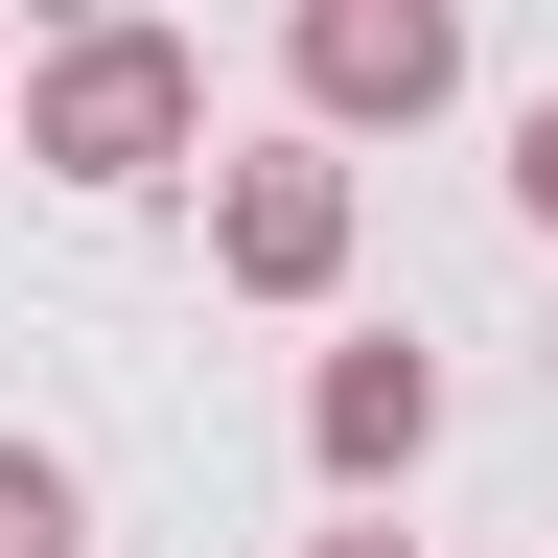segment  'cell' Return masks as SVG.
<instances>
[{
  "label": "cell",
  "mask_w": 558,
  "mask_h": 558,
  "mask_svg": "<svg viewBox=\"0 0 558 558\" xmlns=\"http://www.w3.org/2000/svg\"><path fill=\"white\" fill-rule=\"evenodd\" d=\"M186 140H209L186 24H70V47L24 70V163H47V186H163Z\"/></svg>",
  "instance_id": "1"
},
{
  "label": "cell",
  "mask_w": 558,
  "mask_h": 558,
  "mask_svg": "<svg viewBox=\"0 0 558 558\" xmlns=\"http://www.w3.org/2000/svg\"><path fill=\"white\" fill-rule=\"evenodd\" d=\"M279 47H303V117L326 140H418L465 94V0H279Z\"/></svg>",
  "instance_id": "2"
},
{
  "label": "cell",
  "mask_w": 558,
  "mask_h": 558,
  "mask_svg": "<svg viewBox=\"0 0 558 558\" xmlns=\"http://www.w3.org/2000/svg\"><path fill=\"white\" fill-rule=\"evenodd\" d=\"M209 279H233V303H326V279H349V163H326V140L209 163Z\"/></svg>",
  "instance_id": "3"
},
{
  "label": "cell",
  "mask_w": 558,
  "mask_h": 558,
  "mask_svg": "<svg viewBox=\"0 0 558 558\" xmlns=\"http://www.w3.org/2000/svg\"><path fill=\"white\" fill-rule=\"evenodd\" d=\"M418 442H442V373H418V349H326V396H303V465H326V488H396Z\"/></svg>",
  "instance_id": "4"
},
{
  "label": "cell",
  "mask_w": 558,
  "mask_h": 558,
  "mask_svg": "<svg viewBox=\"0 0 558 558\" xmlns=\"http://www.w3.org/2000/svg\"><path fill=\"white\" fill-rule=\"evenodd\" d=\"M0 558H94V512H70V465H47V442H0Z\"/></svg>",
  "instance_id": "5"
},
{
  "label": "cell",
  "mask_w": 558,
  "mask_h": 558,
  "mask_svg": "<svg viewBox=\"0 0 558 558\" xmlns=\"http://www.w3.org/2000/svg\"><path fill=\"white\" fill-rule=\"evenodd\" d=\"M512 209H535V233H558V94L512 117Z\"/></svg>",
  "instance_id": "6"
},
{
  "label": "cell",
  "mask_w": 558,
  "mask_h": 558,
  "mask_svg": "<svg viewBox=\"0 0 558 558\" xmlns=\"http://www.w3.org/2000/svg\"><path fill=\"white\" fill-rule=\"evenodd\" d=\"M326 558H418V535H326Z\"/></svg>",
  "instance_id": "7"
},
{
  "label": "cell",
  "mask_w": 558,
  "mask_h": 558,
  "mask_svg": "<svg viewBox=\"0 0 558 558\" xmlns=\"http://www.w3.org/2000/svg\"><path fill=\"white\" fill-rule=\"evenodd\" d=\"M0 94H24V70H0Z\"/></svg>",
  "instance_id": "8"
}]
</instances>
